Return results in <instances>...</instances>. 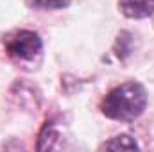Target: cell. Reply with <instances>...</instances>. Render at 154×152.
Masks as SVG:
<instances>
[{
	"mask_svg": "<svg viewBox=\"0 0 154 152\" xmlns=\"http://www.w3.org/2000/svg\"><path fill=\"white\" fill-rule=\"evenodd\" d=\"M147 108V91L140 82H124L113 88L102 100L100 109L111 120L133 122Z\"/></svg>",
	"mask_w": 154,
	"mask_h": 152,
	"instance_id": "cell-1",
	"label": "cell"
},
{
	"mask_svg": "<svg viewBox=\"0 0 154 152\" xmlns=\"http://www.w3.org/2000/svg\"><path fill=\"white\" fill-rule=\"evenodd\" d=\"M4 48L16 63H32L41 54V38L32 31H13L4 36Z\"/></svg>",
	"mask_w": 154,
	"mask_h": 152,
	"instance_id": "cell-2",
	"label": "cell"
},
{
	"mask_svg": "<svg viewBox=\"0 0 154 152\" xmlns=\"http://www.w3.org/2000/svg\"><path fill=\"white\" fill-rule=\"evenodd\" d=\"M118 7L127 18H147L154 14V0H120Z\"/></svg>",
	"mask_w": 154,
	"mask_h": 152,
	"instance_id": "cell-3",
	"label": "cell"
},
{
	"mask_svg": "<svg viewBox=\"0 0 154 152\" xmlns=\"http://www.w3.org/2000/svg\"><path fill=\"white\" fill-rule=\"evenodd\" d=\"M102 147H104V149H113V150H118V149H122V150H134V149H138L136 141H134L131 136H127V134L116 136V138H113L111 141L104 143Z\"/></svg>",
	"mask_w": 154,
	"mask_h": 152,
	"instance_id": "cell-4",
	"label": "cell"
},
{
	"mask_svg": "<svg viewBox=\"0 0 154 152\" xmlns=\"http://www.w3.org/2000/svg\"><path fill=\"white\" fill-rule=\"evenodd\" d=\"M34 9H63L72 0H25Z\"/></svg>",
	"mask_w": 154,
	"mask_h": 152,
	"instance_id": "cell-5",
	"label": "cell"
}]
</instances>
